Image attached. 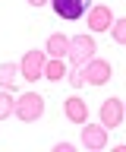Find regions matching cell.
Segmentation results:
<instances>
[{
	"instance_id": "obj_13",
	"label": "cell",
	"mask_w": 126,
	"mask_h": 152,
	"mask_svg": "<svg viewBox=\"0 0 126 152\" xmlns=\"http://www.w3.org/2000/svg\"><path fill=\"white\" fill-rule=\"evenodd\" d=\"M13 114H16V102H13L6 92H0V121H6Z\"/></svg>"
},
{
	"instance_id": "obj_2",
	"label": "cell",
	"mask_w": 126,
	"mask_h": 152,
	"mask_svg": "<svg viewBox=\"0 0 126 152\" xmlns=\"http://www.w3.org/2000/svg\"><path fill=\"white\" fill-rule=\"evenodd\" d=\"M41 114H44V98L38 92H22L19 102H16V117L25 124H35Z\"/></svg>"
},
{
	"instance_id": "obj_10",
	"label": "cell",
	"mask_w": 126,
	"mask_h": 152,
	"mask_svg": "<svg viewBox=\"0 0 126 152\" xmlns=\"http://www.w3.org/2000/svg\"><path fill=\"white\" fill-rule=\"evenodd\" d=\"M44 51H48L50 57H66V54H69V38L60 35V32H57V35H50L48 45H44Z\"/></svg>"
},
{
	"instance_id": "obj_11",
	"label": "cell",
	"mask_w": 126,
	"mask_h": 152,
	"mask_svg": "<svg viewBox=\"0 0 126 152\" xmlns=\"http://www.w3.org/2000/svg\"><path fill=\"white\" fill-rule=\"evenodd\" d=\"M16 79H19V66L16 64H0V86L3 89H16Z\"/></svg>"
},
{
	"instance_id": "obj_4",
	"label": "cell",
	"mask_w": 126,
	"mask_h": 152,
	"mask_svg": "<svg viewBox=\"0 0 126 152\" xmlns=\"http://www.w3.org/2000/svg\"><path fill=\"white\" fill-rule=\"evenodd\" d=\"M44 64H48V57H44V51H25V57H22L19 64V73L22 79H29V83H38V76H44Z\"/></svg>"
},
{
	"instance_id": "obj_16",
	"label": "cell",
	"mask_w": 126,
	"mask_h": 152,
	"mask_svg": "<svg viewBox=\"0 0 126 152\" xmlns=\"http://www.w3.org/2000/svg\"><path fill=\"white\" fill-rule=\"evenodd\" d=\"M54 152H73V146H69V142H57V146H54Z\"/></svg>"
},
{
	"instance_id": "obj_5",
	"label": "cell",
	"mask_w": 126,
	"mask_h": 152,
	"mask_svg": "<svg viewBox=\"0 0 126 152\" xmlns=\"http://www.w3.org/2000/svg\"><path fill=\"white\" fill-rule=\"evenodd\" d=\"M82 76H85V83L88 86H104L107 79H110V64L107 60H88L85 66H82Z\"/></svg>"
},
{
	"instance_id": "obj_15",
	"label": "cell",
	"mask_w": 126,
	"mask_h": 152,
	"mask_svg": "<svg viewBox=\"0 0 126 152\" xmlns=\"http://www.w3.org/2000/svg\"><path fill=\"white\" fill-rule=\"evenodd\" d=\"M69 86H73V89H82V86H85V76H82V70L69 73Z\"/></svg>"
},
{
	"instance_id": "obj_8",
	"label": "cell",
	"mask_w": 126,
	"mask_h": 152,
	"mask_svg": "<svg viewBox=\"0 0 126 152\" xmlns=\"http://www.w3.org/2000/svg\"><path fill=\"white\" fill-rule=\"evenodd\" d=\"M123 102L120 98H104L101 102V124L104 127H120V121H123Z\"/></svg>"
},
{
	"instance_id": "obj_1",
	"label": "cell",
	"mask_w": 126,
	"mask_h": 152,
	"mask_svg": "<svg viewBox=\"0 0 126 152\" xmlns=\"http://www.w3.org/2000/svg\"><path fill=\"white\" fill-rule=\"evenodd\" d=\"M98 45H95V38L91 35H76V38H69V64L73 66H85L91 57H95Z\"/></svg>"
},
{
	"instance_id": "obj_9",
	"label": "cell",
	"mask_w": 126,
	"mask_h": 152,
	"mask_svg": "<svg viewBox=\"0 0 126 152\" xmlns=\"http://www.w3.org/2000/svg\"><path fill=\"white\" fill-rule=\"evenodd\" d=\"M110 26H114L110 7H91L88 10V28H91V32H107Z\"/></svg>"
},
{
	"instance_id": "obj_12",
	"label": "cell",
	"mask_w": 126,
	"mask_h": 152,
	"mask_svg": "<svg viewBox=\"0 0 126 152\" xmlns=\"http://www.w3.org/2000/svg\"><path fill=\"white\" fill-rule=\"evenodd\" d=\"M44 76H48V79H54V83H57V79H63V76H66L63 57H50L48 64H44Z\"/></svg>"
},
{
	"instance_id": "obj_17",
	"label": "cell",
	"mask_w": 126,
	"mask_h": 152,
	"mask_svg": "<svg viewBox=\"0 0 126 152\" xmlns=\"http://www.w3.org/2000/svg\"><path fill=\"white\" fill-rule=\"evenodd\" d=\"M32 7H44V3H50V0H29Z\"/></svg>"
},
{
	"instance_id": "obj_14",
	"label": "cell",
	"mask_w": 126,
	"mask_h": 152,
	"mask_svg": "<svg viewBox=\"0 0 126 152\" xmlns=\"http://www.w3.org/2000/svg\"><path fill=\"white\" fill-rule=\"evenodd\" d=\"M110 38H114L117 45H126V19H117L114 26H110Z\"/></svg>"
},
{
	"instance_id": "obj_7",
	"label": "cell",
	"mask_w": 126,
	"mask_h": 152,
	"mask_svg": "<svg viewBox=\"0 0 126 152\" xmlns=\"http://www.w3.org/2000/svg\"><path fill=\"white\" fill-rule=\"evenodd\" d=\"M63 114H66V121H73V124H82L88 121V102L85 98H79V95H69L66 102H63Z\"/></svg>"
},
{
	"instance_id": "obj_6",
	"label": "cell",
	"mask_w": 126,
	"mask_h": 152,
	"mask_svg": "<svg viewBox=\"0 0 126 152\" xmlns=\"http://www.w3.org/2000/svg\"><path fill=\"white\" fill-rule=\"evenodd\" d=\"M82 146L85 149H104L107 146V127H95V124H82Z\"/></svg>"
},
{
	"instance_id": "obj_3",
	"label": "cell",
	"mask_w": 126,
	"mask_h": 152,
	"mask_svg": "<svg viewBox=\"0 0 126 152\" xmlns=\"http://www.w3.org/2000/svg\"><path fill=\"white\" fill-rule=\"evenodd\" d=\"M50 7L57 13L60 19H69V22H76V19L88 16V10H91V0H50Z\"/></svg>"
},
{
	"instance_id": "obj_18",
	"label": "cell",
	"mask_w": 126,
	"mask_h": 152,
	"mask_svg": "<svg viewBox=\"0 0 126 152\" xmlns=\"http://www.w3.org/2000/svg\"><path fill=\"white\" fill-rule=\"evenodd\" d=\"M123 114H126V102H123Z\"/></svg>"
}]
</instances>
